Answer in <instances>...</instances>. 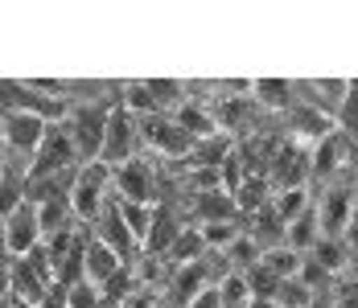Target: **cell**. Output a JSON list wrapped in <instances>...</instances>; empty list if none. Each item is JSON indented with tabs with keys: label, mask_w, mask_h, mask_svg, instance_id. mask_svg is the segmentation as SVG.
<instances>
[{
	"label": "cell",
	"mask_w": 358,
	"mask_h": 308,
	"mask_svg": "<svg viewBox=\"0 0 358 308\" xmlns=\"http://www.w3.org/2000/svg\"><path fill=\"white\" fill-rule=\"evenodd\" d=\"M210 255V247L202 239V226H185L178 235V242L169 247V255H165V267L173 272V267H189V263H198V259H206Z\"/></svg>",
	"instance_id": "e0dca14e"
},
{
	"label": "cell",
	"mask_w": 358,
	"mask_h": 308,
	"mask_svg": "<svg viewBox=\"0 0 358 308\" xmlns=\"http://www.w3.org/2000/svg\"><path fill=\"white\" fill-rule=\"evenodd\" d=\"M50 128H54V124H50L45 115H37V111H8V115H0L4 148H8V156H17V161H34Z\"/></svg>",
	"instance_id": "5b68a950"
},
{
	"label": "cell",
	"mask_w": 358,
	"mask_h": 308,
	"mask_svg": "<svg viewBox=\"0 0 358 308\" xmlns=\"http://www.w3.org/2000/svg\"><path fill=\"white\" fill-rule=\"evenodd\" d=\"M313 300H317V292H309L301 279H285L276 292V308H309Z\"/></svg>",
	"instance_id": "603a6c76"
},
{
	"label": "cell",
	"mask_w": 358,
	"mask_h": 308,
	"mask_svg": "<svg viewBox=\"0 0 358 308\" xmlns=\"http://www.w3.org/2000/svg\"><path fill=\"white\" fill-rule=\"evenodd\" d=\"M0 165H4V161H0Z\"/></svg>",
	"instance_id": "f1b7e54d"
},
{
	"label": "cell",
	"mask_w": 358,
	"mask_h": 308,
	"mask_svg": "<svg viewBox=\"0 0 358 308\" xmlns=\"http://www.w3.org/2000/svg\"><path fill=\"white\" fill-rule=\"evenodd\" d=\"M189 222H185V214H178L173 205H152V226H148V239H144V255L148 259H161L165 263V255H169V247L178 242V235L185 230Z\"/></svg>",
	"instance_id": "8fae6325"
},
{
	"label": "cell",
	"mask_w": 358,
	"mask_h": 308,
	"mask_svg": "<svg viewBox=\"0 0 358 308\" xmlns=\"http://www.w3.org/2000/svg\"><path fill=\"white\" fill-rule=\"evenodd\" d=\"M0 161H8V148H4V132H0Z\"/></svg>",
	"instance_id": "484cf974"
},
{
	"label": "cell",
	"mask_w": 358,
	"mask_h": 308,
	"mask_svg": "<svg viewBox=\"0 0 358 308\" xmlns=\"http://www.w3.org/2000/svg\"><path fill=\"white\" fill-rule=\"evenodd\" d=\"M173 119H178L181 128L189 132V140L194 144H202V140H210V136H218V119H215V111L206 107V103H194V99H185L173 111Z\"/></svg>",
	"instance_id": "2e32d148"
},
{
	"label": "cell",
	"mask_w": 358,
	"mask_h": 308,
	"mask_svg": "<svg viewBox=\"0 0 358 308\" xmlns=\"http://www.w3.org/2000/svg\"><path fill=\"white\" fill-rule=\"evenodd\" d=\"M285 128H288V140H296V144H305V148H313L317 140H325L329 132H334V119L329 115H322V111H313L309 103H292L285 111Z\"/></svg>",
	"instance_id": "7c38bea8"
},
{
	"label": "cell",
	"mask_w": 358,
	"mask_h": 308,
	"mask_svg": "<svg viewBox=\"0 0 358 308\" xmlns=\"http://www.w3.org/2000/svg\"><path fill=\"white\" fill-rule=\"evenodd\" d=\"M264 177H268L272 193L309 185V148L296 144V140H280L276 152H272V161H268V169H264Z\"/></svg>",
	"instance_id": "52a82bcc"
},
{
	"label": "cell",
	"mask_w": 358,
	"mask_h": 308,
	"mask_svg": "<svg viewBox=\"0 0 358 308\" xmlns=\"http://www.w3.org/2000/svg\"><path fill=\"white\" fill-rule=\"evenodd\" d=\"M313 205V189L309 185H301V189H280V193H272V210L280 214V222H292V218H301L305 210Z\"/></svg>",
	"instance_id": "d6986e66"
},
{
	"label": "cell",
	"mask_w": 358,
	"mask_h": 308,
	"mask_svg": "<svg viewBox=\"0 0 358 308\" xmlns=\"http://www.w3.org/2000/svg\"><path fill=\"white\" fill-rule=\"evenodd\" d=\"M218 296H222V308H248L251 305V288L243 272H231L222 284H218Z\"/></svg>",
	"instance_id": "7402d4cb"
},
{
	"label": "cell",
	"mask_w": 358,
	"mask_h": 308,
	"mask_svg": "<svg viewBox=\"0 0 358 308\" xmlns=\"http://www.w3.org/2000/svg\"><path fill=\"white\" fill-rule=\"evenodd\" d=\"M355 152H358L355 140H346L334 128L325 140H317V144L309 148V185H313V181H317V185H334V181H342L346 173H355Z\"/></svg>",
	"instance_id": "277c9868"
},
{
	"label": "cell",
	"mask_w": 358,
	"mask_h": 308,
	"mask_svg": "<svg viewBox=\"0 0 358 308\" xmlns=\"http://www.w3.org/2000/svg\"><path fill=\"white\" fill-rule=\"evenodd\" d=\"M346 82L350 78H296V99L334 119L342 99H346Z\"/></svg>",
	"instance_id": "4fadbf2b"
},
{
	"label": "cell",
	"mask_w": 358,
	"mask_h": 308,
	"mask_svg": "<svg viewBox=\"0 0 358 308\" xmlns=\"http://www.w3.org/2000/svg\"><path fill=\"white\" fill-rule=\"evenodd\" d=\"M334 128H338L346 140H355L358 144V78L346 82V99H342L338 115H334Z\"/></svg>",
	"instance_id": "ffe728a7"
},
{
	"label": "cell",
	"mask_w": 358,
	"mask_h": 308,
	"mask_svg": "<svg viewBox=\"0 0 358 308\" xmlns=\"http://www.w3.org/2000/svg\"><path fill=\"white\" fill-rule=\"evenodd\" d=\"M0 300H4V292H0Z\"/></svg>",
	"instance_id": "83f0119b"
},
{
	"label": "cell",
	"mask_w": 358,
	"mask_h": 308,
	"mask_svg": "<svg viewBox=\"0 0 358 308\" xmlns=\"http://www.w3.org/2000/svg\"><path fill=\"white\" fill-rule=\"evenodd\" d=\"M251 99L268 115H285L296 103V78H251Z\"/></svg>",
	"instance_id": "5bb4252c"
},
{
	"label": "cell",
	"mask_w": 358,
	"mask_h": 308,
	"mask_svg": "<svg viewBox=\"0 0 358 308\" xmlns=\"http://www.w3.org/2000/svg\"><path fill=\"white\" fill-rule=\"evenodd\" d=\"M83 161H78V152H74V140L71 132L62 128V124H54L45 140H41V148H37V156L29 161V181L37 177H54V173H71L78 169Z\"/></svg>",
	"instance_id": "9c48e42d"
},
{
	"label": "cell",
	"mask_w": 358,
	"mask_h": 308,
	"mask_svg": "<svg viewBox=\"0 0 358 308\" xmlns=\"http://www.w3.org/2000/svg\"><path fill=\"white\" fill-rule=\"evenodd\" d=\"M66 308H103L99 305V288L95 284H74V288H66Z\"/></svg>",
	"instance_id": "cb8c5ba5"
},
{
	"label": "cell",
	"mask_w": 358,
	"mask_h": 308,
	"mask_svg": "<svg viewBox=\"0 0 358 308\" xmlns=\"http://www.w3.org/2000/svg\"><path fill=\"white\" fill-rule=\"evenodd\" d=\"M141 136H144V152H157V156H165V161H189V152H194V140L189 132L181 128L173 115H148L141 119Z\"/></svg>",
	"instance_id": "8992f818"
},
{
	"label": "cell",
	"mask_w": 358,
	"mask_h": 308,
	"mask_svg": "<svg viewBox=\"0 0 358 308\" xmlns=\"http://www.w3.org/2000/svg\"><path fill=\"white\" fill-rule=\"evenodd\" d=\"M0 226H4V242H8V251L21 259V255H29L34 247H41L45 242V235H41V218H37V205L25 202L17 205L13 214H4L0 218Z\"/></svg>",
	"instance_id": "30bf717a"
},
{
	"label": "cell",
	"mask_w": 358,
	"mask_h": 308,
	"mask_svg": "<svg viewBox=\"0 0 358 308\" xmlns=\"http://www.w3.org/2000/svg\"><path fill=\"white\" fill-rule=\"evenodd\" d=\"M120 267H128V263L111 251L108 242H99L91 235V239H87V251H83V279L95 284V288H103L111 275H120Z\"/></svg>",
	"instance_id": "9a60e30c"
},
{
	"label": "cell",
	"mask_w": 358,
	"mask_h": 308,
	"mask_svg": "<svg viewBox=\"0 0 358 308\" xmlns=\"http://www.w3.org/2000/svg\"><path fill=\"white\" fill-rule=\"evenodd\" d=\"M189 308H222V296H218V284H210V288H202L194 300H189Z\"/></svg>",
	"instance_id": "d4e9b609"
},
{
	"label": "cell",
	"mask_w": 358,
	"mask_h": 308,
	"mask_svg": "<svg viewBox=\"0 0 358 308\" xmlns=\"http://www.w3.org/2000/svg\"><path fill=\"white\" fill-rule=\"evenodd\" d=\"M317 202V198H313ZM285 242L296 251V255H309V251H317V242H322V222H317V205H309L301 218H292L288 222V235Z\"/></svg>",
	"instance_id": "ac0fdd59"
},
{
	"label": "cell",
	"mask_w": 358,
	"mask_h": 308,
	"mask_svg": "<svg viewBox=\"0 0 358 308\" xmlns=\"http://www.w3.org/2000/svg\"><path fill=\"white\" fill-rule=\"evenodd\" d=\"M115 202H120V198H115ZM120 214H124V222H128V230H132V239L141 242V251H144V239H148V226H152V205L120 202Z\"/></svg>",
	"instance_id": "44dd1931"
},
{
	"label": "cell",
	"mask_w": 358,
	"mask_h": 308,
	"mask_svg": "<svg viewBox=\"0 0 358 308\" xmlns=\"http://www.w3.org/2000/svg\"><path fill=\"white\" fill-rule=\"evenodd\" d=\"M111 103H115V99H111ZM111 103L87 99V103H71V107H66V119H62V128L71 132L74 152H78V161H83V165H87V161H99V152H103V136H108Z\"/></svg>",
	"instance_id": "6da1fadb"
},
{
	"label": "cell",
	"mask_w": 358,
	"mask_h": 308,
	"mask_svg": "<svg viewBox=\"0 0 358 308\" xmlns=\"http://www.w3.org/2000/svg\"><path fill=\"white\" fill-rule=\"evenodd\" d=\"M111 193L120 202H136V205H157V169L152 161H124L111 169Z\"/></svg>",
	"instance_id": "ba28073f"
},
{
	"label": "cell",
	"mask_w": 358,
	"mask_h": 308,
	"mask_svg": "<svg viewBox=\"0 0 358 308\" xmlns=\"http://www.w3.org/2000/svg\"><path fill=\"white\" fill-rule=\"evenodd\" d=\"M115 193H111V165L103 161H87V165H78L74 173V189H71V210L74 218H78V226H95V218L103 214V205L111 202Z\"/></svg>",
	"instance_id": "7a4b0ae2"
},
{
	"label": "cell",
	"mask_w": 358,
	"mask_h": 308,
	"mask_svg": "<svg viewBox=\"0 0 358 308\" xmlns=\"http://www.w3.org/2000/svg\"><path fill=\"white\" fill-rule=\"evenodd\" d=\"M0 308H13V300H8V296H4V300H0Z\"/></svg>",
	"instance_id": "4316f807"
},
{
	"label": "cell",
	"mask_w": 358,
	"mask_h": 308,
	"mask_svg": "<svg viewBox=\"0 0 358 308\" xmlns=\"http://www.w3.org/2000/svg\"><path fill=\"white\" fill-rule=\"evenodd\" d=\"M144 156V136H141V119L115 99L111 103V115H108V136H103V152L99 161L103 165H124V161H136Z\"/></svg>",
	"instance_id": "3957f363"
}]
</instances>
